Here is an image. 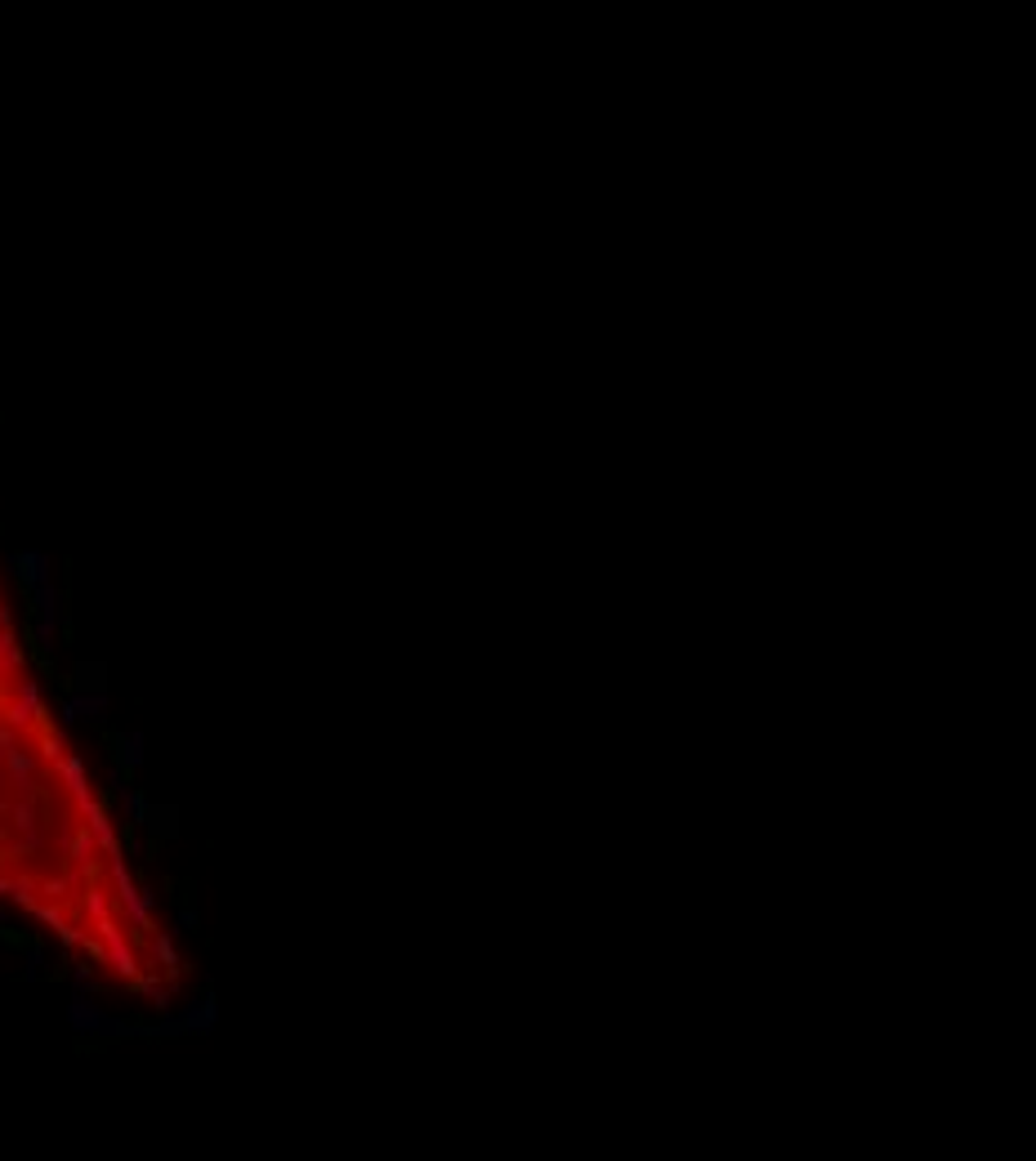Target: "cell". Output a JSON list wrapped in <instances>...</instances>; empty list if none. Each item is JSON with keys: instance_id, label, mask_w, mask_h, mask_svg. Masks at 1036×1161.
<instances>
[{"instance_id": "6da1fadb", "label": "cell", "mask_w": 1036, "mask_h": 1161, "mask_svg": "<svg viewBox=\"0 0 1036 1161\" xmlns=\"http://www.w3.org/2000/svg\"><path fill=\"white\" fill-rule=\"evenodd\" d=\"M45 769L85 782V764L67 755L59 733H50L45 724L41 692L23 674L9 612L0 608V898L27 907L36 920L54 924L63 943L90 952V934L81 929L59 876L50 871V857H63L72 876L81 871L90 889H103L121 903L134 934H152V898L130 880L121 849H103L90 831H76L72 822L54 818V799L90 818L103 813L99 799L67 787L63 778H45Z\"/></svg>"}, {"instance_id": "7a4b0ae2", "label": "cell", "mask_w": 1036, "mask_h": 1161, "mask_svg": "<svg viewBox=\"0 0 1036 1161\" xmlns=\"http://www.w3.org/2000/svg\"><path fill=\"white\" fill-rule=\"evenodd\" d=\"M67 1023L76 1028V1037H99V1032H108V1014L99 1010V1001H90L85 992H76L72 996V1005H67Z\"/></svg>"}, {"instance_id": "3957f363", "label": "cell", "mask_w": 1036, "mask_h": 1161, "mask_svg": "<svg viewBox=\"0 0 1036 1161\" xmlns=\"http://www.w3.org/2000/svg\"><path fill=\"white\" fill-rule=\"evenodd\" d=\"M63 715H67V720H90V724L108 720V697H103V688H81L76 697H67Z\"/></svg>"}, {"instance_id": "277c9868", "label": "cell", "mask_w": 1036, "mask_h": 1161, "mask_svg": "<svg viewBox=\"0 0 1036 1161\" xmlns=\"http://www.w3.org/2000/svg\"><path fill=\"white\" fill-rule=\"evenodd\" d=\"M14 567H18V576H23L27 585L50 581V558H45V554H18V558H14Z\"/></svg>"}, {"instance_id": "5b68a950", "label": "cell", "mask_w": 1036, "mask_h": 1161, "mask_svg": "<svg viewBox=\"0 0 1036 1161\" xmlns=\"http://www.w3.org/2000/svg\"><path fill=\"white\" fill-rule=\"evenodd\" d=\"M117 746H121L117 755H121L125 769H139V764H143V733H125Z\"/></svg>"}, {"instance_id": "8992f818", "label": "cell", "mask_w": 1036, "mask_h": 1161, "mask_svg": "<svg viewBox=\"0 0 1036 1161\" xmlns=\"http://www.w3.org/2000/svg\"><path fill=\"white\" fill-rule=\"evenodd\" d=\"M152 831L170 840V836H175V808H157V813H152Z\"/></svg>"}]
</instances>
